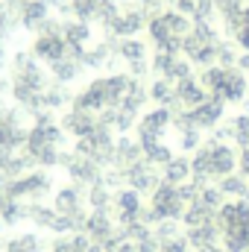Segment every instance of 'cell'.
<instances>
[{
  "instance_id": "1",
  "label": "cell",
  "mask_w": 249,
  "mask_h": 252,
  "mask_svg": "<svg viewBox=\"0 0 249 252\" xmlns=\"http://www.w3.org/2000/svg\"><path fill=\"white\" fill-rule=\"evenodd\" d=\"M50 85V73L38 64V59L30 50H18L12 56V76H9V97L24 115L41 112V91Z\"/></svg>"
},
{
  "instance_id": "2",
  "label": "cell",
  "mask_w": 249,
  "mask_h": 252,
  "mask_svg": "<svg viewBox=\"0 0 249 252\" xmlns=\"http://www.w3.org/2000/svg\"><path fill=\"white\" fill-rule=\"evenodd\" d=\"M132 85V76L126 70H109L103 76H94L88 79L70 100L73 109H82V112H91V115H100L106 109H118L124 103L126 91Z\"/></svg>"
},
{
  "instance_id": "3",
  "label": "cell",
  "mask_w": 249,
  "mask_h": 252,
  "mask_svg": "<svg viewBox=\"0 0 249 252\" xmlns=\"http://www.w3.org/2000/svg\"><path fill=\"white\" fill-rule=\"evenodd\" d=\"M238 170V147L235 144H220L205 138L196 153H190V182L199 188L229 176Z\"/></svg>"
},
{
  "instance_id": "4",
  "label": "cell",
  "mask_w": 249,
  "mask_h": 252,
  "mask_svg": "<svg viewBox=\"0 0 249 252\" xmlns=\"http://www.w3.org/2000/svg\"><path fill=\"white\" fill-rule=\"evenodd\" d=\"M67 135L59 126V121H47V124H32L30 126V135H27V144H24V153L35 161V167H44V170H53L59 167V153L67 150Z\"/></svg>"
},
{
  "instance_id": "5",
  "label": "cell",
  "mask_w": 249,
  "mask_h": 252,
  "mask_svg": "<svg viewBox=\"0 0 249 252\" xmlns=\"http://www.w3.org/2000/svg\"><path fill=\"white\" fill-rule=\"evenodd\" d=\"M193 21L179 15L176 9H161L156 15H150L147 21V44L153 50H164V53H179L182 56V38L190 32Z\"/></svg>"
},
{
  "instance_id": "6",
  "label": "cell",
  "mask_w": 249,
  "mask_h": 252,
  "mask_svg": "<svg viewBox=\"0 0 249 252\" xmlns=\"http://www.w3.org/2000/svg\"><path fill=\"white\" fill-rule=\"evenodd\" d=\"M196 79L202 82V88L214 97H220L226 106H241L249 94V76L238 67H223V64H211V67H202L196 73Z\"/></svg>"
},
{
  "instance_id": "7",
  "label": "cell",
  "mask_w": 249,
  "mask_h": 252,
  "mask_svg": "<svg viewBox=\"0 0 249 252\" xmlns=\"http://www.w3.org/2000/svg\"><path fill=\"white\" fill-rule=\"evenodd\" d=\"M223 32L220 27H214V21H193L190 32L182 38V56L193 67H211L217 64V44H220Z\"/></svg>"
},
{
  "instance_id": "8",
  "label": "cell",
  "mask_w": 249,
  "mask_h": 252,
  "mask_svg": "<svg viewBox=\"0 0 249 252\" xmlns=\"http://www.w3.org/2000/svg\"><path fill=\"white\" fill-rule=\"evenodd\" d=\"M3 188L9 190L15 199L35 205V202H47V199L53 196V190H56V179H53V173H50V170L35 167V170H30V173H24V176L12 179V182H9V185H3Z\"/></svg>"
},
{
  "instance_id": "9",
  "label": "cell",
  "mask_w": 249,
  "mask_h": 252,
  "mask_svg": "<svg viewBox=\"0 0 249 252\" xmlns=\"http://www.w3.org/2000/svg\"><path fill=\"white\" fill-rule=\"evenodd\" d=\"M50 205L56 208V214L70 220L73 232H82L85 226V217H88V205H85V190L76 188V185H56L53 196H50Z\"/></svg>"
},
{
  "instance_id": "10",
  "label": "cell",
  "mask_w": 249,
  "mask_h": 252,
  "mask_svg": "<svg viewBox=\"0 0 249 252\" xmlns=\"http://www.w3.org/2000/svg\"><path fill=\"white\" fill-rule=\"evenodd\" d=\"M59 167L64 170L67 182L82 190L97 185V182H103V173H106V167H100L94 158H85V156H79L73 150H62L59 153Z\"/></svg>"
},
{
  "instance_id": "11",
  "label": "cell",
  "mask_w": 249,
  "mask_h": 252,
  "mask_svg": "<svg viewBox=\"0 0 249 252\" xmlns=\"http://www.w3.org/2000/svg\"><path fill=\"white\" fill-rule=\"evenodd\" d=\"M170 129H173V112L167 106H153V109L141 112V118L135 124V138L141 147H147V144L164 141V135Z\"/></svg>"
},
{
  "instance_id": "12",
  "label": "cell",
  "mask_w": 249,
  "mask_h": 252,
  "mask_svg": "<svg viewBox=\"0 0 249 252\" xmlns=\"http://www.w3.org/2000/svg\"><path fill=\"white\" fill-rule=\"evenodd\" d=\"M30 126L24 124V112L12 106H0V156L21 153L27 144Z\"/></svg>"
},
{
  "instance_id": "13",
  "label": "cell",
  "mask_w": 249,
  "mask_h": 252,
  "mask_svg": "<svg viewBox=\"0 0 249 252\" xmlns=\"http://www.w3.org/2000/svg\"><path fill=\"white\" fill-rule=\"evenodd\" d=\"M147 21H150V12L144 6L124 3L121 12H118V18L106 30H100V32H103V38H135V35H141L147 30Z\"/></svg>"
},
{
  "instance_id": "14",
  "label": "cell",
  "mask_w": 249,
  "mask_h": 252,
  "mask_svg": "<svg viewBox=\"0 0 249 252\" xmlns=\"http://www.w3.org/2000/svg\"><path fill=\"white\" fill-rule=\"evenodd\" d=\"M121 12L118 0H70V18L85 21V24H97L100 30H106Z\"/></svg>"
},
{
  "instance_id": "15",
  "label": "cell",
  "mask_w": 249,
  "mask_h": 252,
  "mask_svg": "<svg viewBox=\"0 0 249 252\" xmlns=\"http://www.w3.org/2000/svg\"><path fill=\"white\" fill-rule=\"evenodd\" d=\"M158 220H182L185 214V199L179 193V185H170V182H158L156 190L150 193V202H147Z\"/></svg>"
},
{
  "instance_id": "16",
  "label": "cell",
  "mask_w": 249,
  "mask_h": 252,
  "mask_svg": "<svg viewBox=\"0 0 249 252\" xmlns=\"http://www.w3.org/2000/svg\"><path fill=\"white\" fill-rule=\"evenodd\" d=\"M147 202H144V196L138 193V190H132L129 185L124 188H118L112 193V217H115V223L118 226H129V223H138V217H141V208H144Z\"/></svg>"
},
{
  "instance_id": "17",
  "label": "cell",
  "mask_w": 249,
  "mask_h": 252,
  "mask_svg": "<svg viewBox=\"0 0 249 252\" xmlns=\"http://www.w3.org/2000/svg\"><path fill=\"white\" fill-rule=\"evenodd\" d=\"M30 53L44 64L59 62L62 56H67V41L62 38V32H38L30 44Z\"/></svg>"
},
{
  "instance_id": "18",
  "label": "cell",
  "mask_w": 249,
  "mask_h": 252,
  "mask_svg": "<svg viewBox=\"0 0 249 252\" xmlns=\"http://www.w3.org/2000/svg\"><path fill=\"white\" fill-rule=\"evenodd\" d=\"M208 97V91L202 88V82L196 79V73L193 76H187L182 82H176L173 85V103L167 106L170 112H182V109H196L202 100Z\"/></svg>"
},
{
  "instance_id": "19",
  "label": "cell",
  "mask_w": 249,
  "mask_h": 252,
  "mask_svg": "<svg viewBox=\"0 0 249 252\" xmlns=\"http://www.w3.org/2000/svg\"><path fill=\"white\" fill-rule=\"evenodd\" d=\"M62 38L67 41V53L82 59V50L94 41V27L76 18H64L62 21Z\"/></svg>"
},
{
  "instance_id": "20",
  "label": "cell",
  "mask_w": 249,
  "mask_h": 252,
  "mask_svg": "<svg viewBox=\"0 0 249 252\" xmlns=\"http://www.w3.org/2000/svg\"><path fill=\"white\" fill-rule=\"evenodd\" d=\"M226 103L220 100V97H214V94H208L196 109H190V115H193V124L196 129H202V132H214L217 126L223 124V118H226Z\"/></svg>"
},
{
  "instance_id": "21",
  "label": "cell",
  "mask_w": 249,
  "mask_h": 252,
  "mask_svg": "<svg viewBox=\"0 0 249 252\" xmlns=\"http://www.w3.org/2000/svg\"><path fill=\"white\" fill-rule=\"evenodd\" d=\"M158 182H161V170H158V167H153L147 158L126 170V185H129L132 190H138L141 196H150V193L156 190Z\"/></svg>"
},
{
  "instance_id": "22",
  "label": "cell",
  "mask_w": 249,
  "mask_h": 252,
  "mask_svg": "<svg viewBox=\"0 0 249 252\" xmlns=\"http://www.w3.org/2000/svg\"><path fill=\"white\" fill-rule=\"evenodd\" d=\"M59 126L64 129V135H67L70 141H76V138H85V135H91V129L97 126V115L67 106V109L62 112V118H59Z\"/></svg>"
},
{
  "instance_id": "23",
  "label": "cell",
  "mask_w": 249,
  "mask_h": 252,
  "mask_svg": "<svg viewBox=\"0 0 249 252\" xmlns=\"http://www.w3.org/2000/svg\"><path fill=\"white\" fill-rule=\"evenodd\" d=\"M138 161H144V150H141L138 138H132V135H118V138H115V158H112V167L121 170L126 176V170L135 167Z\"/></svg>"
},
{
  "instance_id": "24",
  "label": "cell",
  "mask_w": 249,
  "mask_h": 252,
  "mask_svg": "<svg viewBox=\"0 0 249 252\" xmlns=\"http://www.w3.org/2000/svg\"><path fill=\"white\" fill-rule=\"evenodd\" d=\"M27 217H30V202H21L6 188H0V226L15 229V226L27 223Z\"/></svg>"
},
{
  "instance_id": "25",
  "label": "cell",
  "mask_w": 249,
  "mask_h": 252,
  "mask_svg": "<svg viewBox=\"0 0 249 252\" xmlns=\"http://www.w3.org/2000/svg\"><path fill=\"white\" fill-rule=\"evenodd\" d=\"M15 15H18V27H24L27 32H38V27L50 18V6L44 0H24L15 9Z\"/></svg>"
},
{
  "instance_id": "26",
  "label": "cell",
  "mask_w": 249,
  "mask_h": 252,
  "mask_svg": "<svg viewBox=\"0 0 249 252\" xmlns=\"http://www.w3.org/2000/svg\"><path fill=\"white\" fill-rule=\"evenodd\" d=\"M217 226L223 229H235V226H249V202L247 199H226L217 211Z\"/></svg>"
},
{
  "instance_id": "27",
  "label": "cell",
  "mask_w": 249,
  "mask_h": 252,
  "mask_svg": "<svg viewBox=\"0 0 249 252\" xmlns=\"http://www.w3.org/2000/svg\"><path fill=\"white\" fill-rule=\"evenodd\" d=\"M47 244L41 238V232L30 229V232H15L12 238L3 241V252H44Z\"/></svg>"
},
{
  "instance_id": "28",
  "label": "cell",
  "mask_w": 249,
  "mask_h": 252,
  "mask_svg": "<svg viewBox=\"0 0 249 252\" xmlns=\"http://www.w3.org/2000/svg\"><path fill=\"white\" fill-rule=\"evenodd\" d=\"M115 56L121 59L124 64L129 62H144V59H150V44L144 41V38H118L115 41Z\"/></svg>"
},
{
  "instance_id": "29",
  "label": "cell",
  "mask_w": 249,
  "mask_h": 252,
  "mask_svg": "<svg viewBox=\"0 0 249 252\" xmlns=\"http://www.w3.org/2000/svg\"><path fill=\"white\" fill-rule=\"evenodd\" d=\"M50 67V76L59 82V85H70V82H76L79 76H82V59H76V56H62L59 62H53V64H47Z\"/></svg>"
},
{
  "instance_id": "30",
  "label": "cell",
  "mask_w": 249,
  "mask_h": 252,
  "mask_svg": "<svg viewBox=\"0 0 249 252\" xmlns=\"http://www.w3.org/2000/svg\"><path fill=\"white\" fill-rule=\"evenodd\" d=\"M88 247H91V238L85 232H70V235H53L44 252H85Z\"/></svg>"
},
{
  "instance_id": "31",
  "label": "cell",
  "mask_w": 249,
  "mask_h": 252,
  "mask_svg": "<svg viewBox=\"0 0 249 252\" xmlns=\"http://www.w3.org/2000/svg\"><path fill=\"white\" fill-rule=\"evenodd\" d=\"M161 182H170V185H185V182H190V156L176 153L161 167Z\"/></svg>"
},
{
  "instance_id": "32",
  "label": "cell",
  "mask_w": 249,
  "mask_h": 252,
  "mask_svg": "<svg viewBox=\"0 0 249 252\" xmlns=\"http://www.w3.org/2000/svg\"><path fill=\"white\" fill-rule=\"evenodd\" d=\"M56 220H59V214H56V208H53L50 202H35V205H30L27 223H30L35 232H53Z\"/></svg>"
},
{
  "instance_id": "33",
  "label": "cell",
  "mask_w": 249,
  "mask_h": 252,
  "mask_svg": "<svg viewBox=\"0 0 249 252\" xmlns=\"http://www.w3.org/2000/svg\"><path fill=\"white\" fill-rule=\"evenodd\" d=\"M70 100H73V94L50 76V85L41 91V106H44L47 112H59V109H67V106H70Z\"/></svg>"
},
{
  "instance_id": "34",
  "label": "cell",
  "mask_w": 249,
  "mask_h": 252,
  "mask_svg": "<svg viewBox=\"0 0 249 252\" xmlns=\"http://www.w3.org/2000/svg\"><path fill=\"white\" fill-rule=\"evenodd\" d=\"M185 238L190 244V250H202V247H211V244H220V226L217 220L214 223H205V226H196V229H185Z\"/></svg>"
},
{
  "instance_id": "35",
  "label": "cell",
  "mask_w": 249,
  "mask_h": 252,
  "mask_svg": "<svg viewBox=\"0 0 249 252\" xmlns=\"http://www.w3.org/2000/svg\"><path fill=\"white\" fill-rule=\"evenodd\" d=\"M112 193L115 190L109 188L106 182H97V185L85 188V205H88V211H109L112 214Z\"/></svg>"
},
{
  "instance_id": "36",
  "label": "cell",
  "mask_w": 249,
  "mask_h": 252,
  "mask_svg": "<svg viewBox=\"0 0 249 252\" xmlns=\"http://www.w3.org/2000/svg\"><path fill=\"white\" fill-rule=\"evenodd\" d=\"M147 94L153 106H170L173 103V82H167L164 76H153L147 82Z\"/></svg>"
},
{
  "instance_id": "37",
  "label": "cell",
  "mask_w": 249,
  "mask_h": 252,
  "mask_svg": "<svg viewBox=\"0 0 249 252\" xmlns=\"http://www.w3.org/2000/svg\"><path fill=\"white\" fill-rule=\"evenodd\" d=\"M217 188H220V193L226 196V199H244L247 196V190H249V182L235 170V173H229V176H223V179H217L214 182Z\"/></svg>"
},
{
  "instance_id": "38",
  "label": "cell",
  "mask_w": 249,
  "mask_h": 252,
  "mask_svg": "<svg viewBox=\"0 0 249 252\" xmlns=\"http://www.w3.org/2000/svg\"><path fill=\"white\" fill-rule=\"evenodd\" d=\"M141 150H144V158H147L153 167H158V170L176 156V150H173L167 141H156V144H147V147H141Z\"/></svg>"
},
{
  "instance_id": "39",
  "label": "cell",
  "mask_w": 249,
  "mask_h": 252,
  "mask_svg": "<svg viewBox=\"0 0 249 252\" xmlns=\"http://www.w3.org/2000/svg\"><path fill=\"white\" fill-rule=\"evenodd\" d=\"M214 220H217V214L208 211L202 202H190L185 208V214H182V226L185 229H196V226H205V223H214Z\"/></svg>"
},
{
  "instance_id": "40",
  "label": "cell",
  "mask_w": 249,
  "mask_h": 252,
  "mask_svg": "<svg viewBox=\"0 0 249 252\" xmlns=\"http://www.w3.org/2000/svg\"><path fill=\"white\" fill-rule=\"evenodd\" d=\"M229 124H232V144H235L238 150H247L249 147V115L247 112L232 115Z\"/></svg>"
},
{
  "instance_id": "41",
  "label": "cell",
  "mask_w": 249,
  "mask_h": 252,
  "mask_svg": "<svg viewBox=\"0 0 249 252\" xmlns=\"http://www.w3.org/2000/svg\"><path fill=\"white\" fill-rule=\"evenodd\" d=\"M202 129H187V132H176V147H179V153L182 156H190V153H196L199 147H202Z\"/></svg>"
},
{
  "instance_id": "42",
  "label": "cell",
  "mask_w": 249,
  "mask_h": 252,
  "mask_svg": "<svg viewBox=\"0 0 249 252\" xmlns=\"http://www.w3.org/2000/svg\"><path fill=\"white\" fill-rule=\"evenodd\" d=\"M153 235L164 244V241H173V238L185 235V226H182V220H158L153 226Z\"/></svg>"
},
{
  "instance_id": "43",
  "label": "cell",
  "mask_w": 249,
  "mask_h": 252,
  "mask_svg": "<svg viewBox=\"0 0 249 252\" xmlns=\"http://www.w3.org/2000/svg\"><path fill=\"white\" fill-rule=\"evenodd\" d=\"M196 202H202L208 211H214V214H217V211H220V205L226 202V196H223V193H220V188L211 182V185H205V188L199 190V199H196Z\"/></svg>"
},
{
  "instance_id": "44",
  "label": "cell",
  "mask_w": 249,
  "mask_h": 252,
  "mask_svg": "<svg viewBox=\"0 0 249 252\" xmlns=\"http://www.w3.org/2000/svg\"><path fill=\"white\" fill-rule=\"evenodd\" d=\"M238 56H241L238 44H235V41H229V38H220V44H217V64L232 67V64H238Z\"/></svg>"
},
{
  "instance_id": "45",
  "label": "cell",
  "mask_w": 249,
  "mask_h": 252,
  "mask_svg": "<svg viewBox=\"0 0 249 252\" xmlns=\"http://www.w3.org/2000/svg\"><path fill=\"white\" fill-rule=\"evenodd\" d=\"M232 41L238 44L241 53H249V6L244 9V15H241V24H238L235 35H232Z\"/></svg>"
},
{
  "instance_id": "46",
  "label": "cell",
  "mask_w": 249,
  "mask_h": 252,
  "mask_svg": "<svg viewBox=\"0 0 249 252\" xmlns=\"http://www.w3.org/2000/svg\"><path fill=\"white\" fill-rule=\"evenodd\" d=\"M126 73L132 76V79H147V76H153V70H150V59H144V62H129L126 64Z\"/></svg>"
},
{
  "instance_id": "47",
  "label": "cell",
  "mask_w": 249,
  "mask_h": 252,
  "mask_svg": "<svg viewBox=\"0 0 249 252\" xmlns=\"http://www.w3.org/2000/svg\"><path fill=\"white\" fill-rule=\"evenodd\" d=\"M158 252H193V250H190V244H187L185 235H179V238H173V241H164Z\"/></svg>"
},
{
  "instance_id": "48",
  "label": "cell",
  "mask_w": 249,
  "mask_h": 252,
  "mask_svg": "<svg viewBox=\"0 0 249 252\" xmlns=\"http://www.w3.org/2000/svg\"><path fill=\"white\" fill-rule=\"evenodd\" d=\"M173 9L179 12V15H185L193 21V15H196V0H173Z\"/></svg>"
},
{
  "instance_id": "49",
  "label": "cell",
  "mask_w": 249,
  "mask_h": 252,
  "mask_svg": "<svg viewBox=\"0 0 249 252\" xmlns=\"http://www.w3.org/2000/svg\"><path fill=\"white\" fill-rule=\"evenodd\" d=\"M135 247H138V252H158V250H161V241H158V238L150 232V235H147L144 241H138Z\"/></svg>"
},
{
  "instance_id": "50",
  "label": "cell",
  "mask_w": 249,
  "mask_h": 252,
  "mask_svg": "<svg viewBox=\"0 0 249 252\" xmlns=\"http://www.w3.org/2000/svg\"><path fill=\"white\" fill-rule=\"evenodd\" d=\"M238 173L249 182V147L247 150H238Z\"/></svg>"
},
{
  "instance_id": "51",
  "label": "cell",
  "mask_w": 249,
  "mask_h": 252,
  "mask_svg": "<svg viewBox=\"0 0 249 252\" xmlns=\"http://www.w3.org/2000/svg\"><path fill=\"white\" fill-rule=\"evenodd\" d=\"M138 6H144L150 15H156V12H161V6H164V0H138Z\"/></svg>"
},
{
  "instance_id": "52",
  "label": "cell",
  "mask_w": 249,
  "mask_h": 252,
  "mask_svg": "<svg viewBox=\"0 0 249 252\" xmlns=\"http://www.w3.org/2000/svg\"><path fill=\"white\" fill-rule=\"evenodd\" d=\"M106 252H138V247L129 244V241H124V244H118V247H112V250H106Z\"/></svg>"
},
{
  "instance_id": "53",
  "label": "cell",
  "mask_w": 249,
  "mask_h": 252,
  "mask_svg": "<svg viewBox=\"0 0 249 252\" xmlns=\"http://www.w3.org/2000/svg\"><path fill=\"white\" fill-rule=\"evenodd\" d=\"M238 67L249 76V53H241V56H238Z\"/></svg>"
},
{
  "instance_id": "54",
  "label": "cell",
  "mask_w": 249,
  "mask_h": 252,
  "mask_svg": "<svg viewBox=\"0 0 249 252\" xmlns=\"http://www.w3.org/2000/svg\"><path fill=\"white\" fill-rule=\"evenodd\" d=\"M196 252H226V250H223V244H211V247H202V250H196Z\"/></svg>"
},
{
  "instance_id": "55",
  "label": "cell",
  "mask_w": 249,
  "mask_h": 252,
  "mask_svg": "<svg viewBox=\"0 0 249 252\" xmlns=\"http://www.w3.org/2000/svg\"><path fill=\"white\" fill-rule=\"evenodd\" d=\"M6 62H9V53H6V44L0 41V67H3Z\"/></svg>"
},
{
  "instance_id": "56",
  "label": "cell",
  "mask_w": 249,
  "mask_h": 252,
  "mask_svg": "<svg viewBox=\"0 0 249 252\" xmlns=\"http://www.w3.org/2000/svg\"><path fill=\"white\" fill-rule=\"evenodd\" d=\"M85 252H103V250H100L97 244H91V247H88V250H85Z\"/></svg>"
},
{
  "instance_id": "57",
  "label": "cell",
  "mask_w": 249,
  "mask_h": 252,
  "mask_svg": "<svg viewBox=\"0 0 249 252\" xmlns=\"http://www.w3.org/2000/svg\"><path fill=\"white\" fill-rule=\"evenodd\" d=\"M118 3H121V6H124V3H129V0H118Z\"/></svg>"
},
{
  "instance_id": "58",
  "label": "cell",
  "mask_w": 249,
  "mask_h": 252,
  "mask_svg": "<svg viewBox=\"0 0 249 252\" xmlns=\"http://www.w3.org/2000/svg\"><path fill=\"white\" fill-rule=\"evenodd\" d=\"M164 3H173V0H164Z\"/></svg>"
}]
</instances>
